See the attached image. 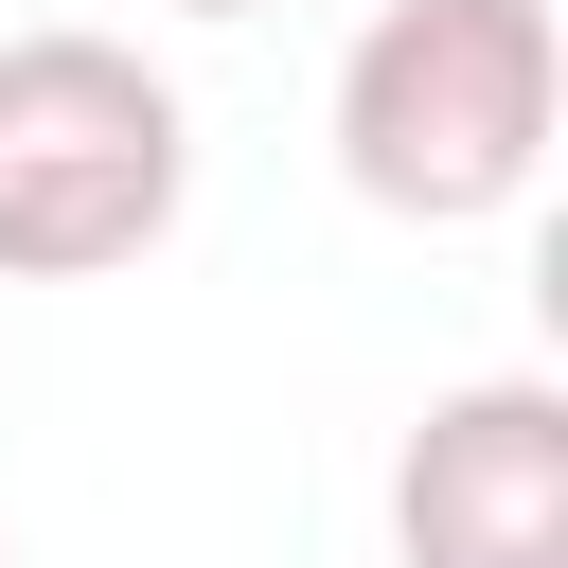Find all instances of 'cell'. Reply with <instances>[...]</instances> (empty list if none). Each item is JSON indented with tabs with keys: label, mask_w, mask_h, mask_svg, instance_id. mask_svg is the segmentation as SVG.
<instances>
[{
	"label": "cell",
	"mask_w": 568,
	"mask_h": 568,
	"mask_svg": "<svg viewBox=\"0 0 568 568\" xmlns=\"http://www.w3.org/2000/svg\"><path fill=\"white\" fill-rule=\"evenodd\" d=\"M568 36L550 0H373L337 53V178L390 231H479L550 178Z\"/></svg>",
	"instance_id": "obj_1"
},
{
	"label": "cell",
	"mask_w": 568,
	"mask_h": 568,
	"mask_svg": "<svg viewBox=\"0 0 568 568\" xmlns=\"http://www.w3.org/2000/svg\"><path fill=\"white\" fill-rule=\"evenodd\" d=\"M195 213V106L160 53L36 18L0 36V284H106Z\"/></svg>",
	"instance_id": "obj_2"
},
{
	"label": "cell",
	"mask_w": 568,
	"mask_h": 568,
	"mask_svg": "<svg viewBox=\"0 0 568 568\" xmlns=\"http://www.w3.org/2000/svg\"><path fill=\"white\" fill-rule=\"evenodd\" d=\"M390 550L408 568H568V390L550 373L426 390V426L390 462Z\"/></svg>",
	"instance_id": "obj_3"
},
{
	"label": "cell",
	"mask_w": 568,
	"mask_h": 568,
	"mask_svg": "<svg viewBox=\"0 0 568 568\" xmlns=\"http://www.w3.org/2000/svg\"><path fill=\"white\" fill-rule=\"evenodd\" d=\"M178 18H266V0H178Z\"/></svg>",
	"instance_id": "obj_4"
},
{
	"label": "cell",
	"mask_w": 568,
	"mask_h": 568,
	"mask_svg": "<svg viewBox=\"0 0 568 568\" xmlns=\"http://www.w3.org/2000/svg\"><path fill=\"white\" fill-rule=\"evenodd\" d=\"M0 568H18V550H0Z\"/></svg>",
	"instance_id": "obj_5"
}]
</instances>
